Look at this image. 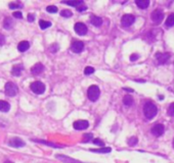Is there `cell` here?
Returning <instances> with one entry per match:
<instances>
[{"label":"cell","mask_w":174,"mask_h":163,"mask_svg":"<svg viewBox=\"0 0 174 163\" xmlns=\"http://www.w3.org/2000/svg\"><path fill=\"white\" fill-rule=\"evenodd\" d=\"M144 113L148 119H153L158 113V108L153 102H146L144 105Z\"/></svg>","instance_id":"obj_1"},{"label":"cell","mask_w":174,"mask_h":163,"mask_svg":"<svg viewBox=\"0 0 174 163\" xmlns=\"http://www.w3.org/2000/svg\"><path fill=\"white\" fill-rule=\"evenodd\" d=\"M87 95H88V98H89L90 101H93L95 102L96 100L98 99V97L100 95V91H99V88L98 86H90L88 88V91H87Z\"/></svg>","instance_id":"obj_2"},{"label":"cell","mask_w":174,"mask_h":163,"mask_svg":"<svg viewBox=\"0 0 174 163\" xmlns=\"http://www.w3.org/2000/svg\"><path fill=\"white\" fill-rule=\"evenodd\" d=\"M18 86L15 85L13 82H8V83L5 84V87H4V93L5 95L9 96V97H13L15 96L18 93Z\"/></svg>","instance_id":"obj_3"},{"label":"cell","mask_w":174,"mask_h":163,"mask_svg":"<svg viewBox=\"0 0 174 163\" xmlns=\"http://www.w3.org/2000/svg\"><path fill=\"white\" fill-rule=\"evenodd\" d=\"M30 88H31V90L35 93V94H38V95L43 94L44 91H45V85L40 81H37V82L32 83L31 84Z\"/></svg>","instance_id":"obj_4"},{"label":"cell","mask_w":174,"mask_h":163,"mask_svg":"<svg viewBox=\"0 0 174 163\" xmlns=\"http://www.w3.org/2000/svg\"><path fill=\"white\" fill-rule=\"evenodd\" d=\"M150 17H152V21L155 22V24L159 25L160 22L164 19V13H163V11H162V9H156L152 12Z\"/></svg>","instance_id":"obj_5"},{"label":"cell","mask_w":174,"mask_h":163,"mask_svg":"<svg viewBox=\"0 0 174 163\" xmlns=\"http://www.w3.org/2000/svg\"><path fill=\"white\" fill-rule=\"evenodd\" d=\"M135 21V17L134 15L132 14H124L121 18V24L123 27H125V28H128L131 25L133 24Z\"/></svg>","instance_id":"obj_6"},{"label":"cell","mask_w":174,"mask_h":163,"mask_svg":"<svg viewBox=\"0 0 174 163\" xmlns=\"http://www.w3.org/2000/svg\"><path fill=\"white\" fill-rule=\"evenodd\" d=\"M71 49H72V51L75 53H81L84 49V43L82 41H79V40H73L72 44H71Z\"/></svg>","instance_id":"obj_7"},{"label":"cell","mask_w":174,"mask_h":163,"mask_svg":"<svg viewBox=\"0 0 174 163\" xmlns=\"http://www.w3.org/2000/svg\"><path fill=\"white\" fill-rule=\"evenodd\" d=\"M74 30H75V32L80 35V36H84V35H86L87 33V27L85 26L83 22H77V24L74 26Z\"/></svg>","instance_id":"obj_8"},{"label":"cell","mask_w":174,"mask_h":163,"mask_svg":"<svg viewBox=\"0 0 174 163\" xmlns=\"http://www.w3.org/2000/svg\"><path fill=\"white\" fill-rule=\"evenodd\" d=\"M75 130H78V131H83V130H86L88 126H89V123H88L87 120H77V121L74 122V125H73Z\"/></svg>","instance_id":"obj_9"},{"label":"cell","mask_w":174,"mask_h":163,"mask_svg":"<svg viewBox=\"0 0 174 163\" xmlns=\"http://www.w3.org/2000/svg\"><path fill=\"white\" fill-rule=\"evenodd\" d=\"M155 57L157 58L158 62H159L160 64H164L165 62H167V61L169 60L170 53H160V52H158V53H156Z\"/></svg>","instance_id":"obj_10"},{"label":"cell","mask_w":174,"mask_h":163,"mask_svg":"<svg viewBox=\"0 0 174 163\" xmlns=\"http://www.w3.org/2000/svg\"><path fill=\"white\" fill-rule=\"evenodd\" d=\"M164 126L161 125V123H157L152 127V134L157 136V137H160V136L163 135L164 133Z\"/></svg>","instance_id":"obj_11"},{"label":"cell","mask_w":174,"mask_h":163,"mask_svg":"<svg viewBox=\"0 0 174 163\" xmlns=\"http://www.w3.org/2000/svg\"><path fill=\"white\" fill-rule=\"evenodd\" d=\"M9 146L13 147V148H21V147L25 146V142L20 138H13L9 141Z\"/></svg>","instance_id":"obj_12"},{"label":"cell","mask_w":174,"mask_h":163,"mask_svg":"<svg viewBox=\"0 0 174 163\" xmlns=\"http://www.w3.org/2000/svg\"><path fill=\"white\" fill-rule=\"evenodd\" d=\"M23 71H24V67H23V64H15L13 67L11 73H13V76H14V77H20Z\"/></svg>","instance_id":"obj_13"},{"label":"cell","mask_w":174,"mask_h":163,"mask_svg":"<svg viewBox=\"0 0 174 163\" xmlns=\"http://www.w3.org/2000/svg\"><path fill=\"white\" fill-rule=\"evenodd\" d=\"M43 71H44V67L42 63H36L32 67V69H31L33 75H39V73H41Z\"/></svg>","instance_id":"obj_14"},{"label":"cell","mask_w":174,"mask_h":163,"mask_svg":"<svg viewBox=\"0 0 174 163\" xmlns=\"http://www.w3.org/2000/svg\"><path fill=\"white\" fill-rule=\"evenodd\" d=\"M29 47H30V43L28 41H22L18 45V51H20V52L27 51V50L29 49Z\"/></svg>","instance_id":"obj_15"},{"label":"cell","mask_w":174,"mask_h":163,"mask_svg":"<svg viewBox=\"0 0 174 163\" xmlns=\"http://www.w3.org/2000/svg\"><path fill=\"white\" fill-rule=\"evenodd\" d=\"M13 18L9 17H6L4 18V22H3V28L6 29V30H10L13 28Z\"/></svg>","instance_id":"obj_16"},{"label":"cell","mask_w":174,"mask_h":163,"mask_svg":"<svg viewBox=\"0 0 174 163\" xmlns=\"http://www.w3.org/2000/svg\"><path fill=\"white\" fill-rule=\"evenodd\" d=\"M56 158L57 159H61V161H65L67 163H82L78 160H75V159H72V158H69L67 156H64V155H56Z\"/></svg>","instance_id":"obj_17"},{"label":"cell","mask_w":174,"mask_h":163,"mask_svg":"<svg viewBox=\"0 0 174 163\" xmlns=\"http://www.w3.org/2000/svg\"><path fill=\"white\" fill-rule=\"evenodd\" d=\"M135 3H136V5L139 7V8H141V9L148 8L149 5H150V1H149V0H136V1H135Z\"/></svg>","instance_id":"obj_18"},{"label":"cell","mask_w":174,"mask_h":163,"mask_svg":"<svg viewBox=\"0 0 174 163\" xmlns=\"http://www.w3.org/2000/svg\"><path fill=\"white\" fill-rule=\"evenodd\" d=\"M90 22L95 27H99V26H102V24H103V19H102V17H96V15H92L91 18H90Z\"/></svg>","instance_id":"obj_19"},{"label":"cell","mask_w":174,"mask_h":163,"mask_svg":"<svg viewBox=\"0 0 174 163\" xmlns=\"http://www.w3.org/2000/svg\"><path fill=\"white\" fill-rule=\"evenodd\" d=\"M9 109H10L9 103L6 102V101L0 100V111H1V112H7Z\"/></svg>","instance_id":"obj_20"},{"label":"cell","mask_w":174,"mask_h":163,"mask_svg":"<svg viewBox=\"0 0 174 163\" xmlns=\"http://www.w3.org/2000/svg\"><path fill=\"white\" fill-rule=\"evenodd\" d=\"M64 3H66V4L68 5H71V6H74V7H79L80 5L84 4V2L82 1V0H78V1H74V0H71V1H63Z\"/></svg>","instance_id":"obj_21"},{"label":"cell","mask_w":174,"mask_h":163,"mask_svg":"<svg viewBox=\"0 0 174 163\" xmlns=\"http://www.w3.org/2000/svg\"><path fill=\"white\" fill-rule=\"evenodd\" d=\"M123 103H124V105L129 107L133 104V98L129 95H126L124 96V98H123Z\"/></svg>","instance_id":"obj_22"},{"label":"cell","mask_w":174,"mask_h":163,"mask_svg":"<svg viewBox=\"0 0 174 163\" xmlns=\"http://www.w3.org/2000/svg\"><path fill=\"white\" fill-rule=\"evenodd\" d=\"M165 25L167 27L174 26V13L169 14V17H167V19H166V22H165Z\"/></svg>","instance_id":"obj_23"},{"label":"cell","mask_w":174,"mask_h":163,"mask_svg":"<svg viewBox=\"0 0 174 163\" xmlns=\"http://www.w3.org/2000/svg\"><path fill=\"white\" fill-rule=\"evenodd\" d=\"M39 26H40V28L42 30H45V29H47L49 28L50 26H51V22H46V21H43V19H41V21L39 22Z\"/></svg>","instance_id":"obj_24"},{"label":"cell","mask_w":174,"mask_h":163,"mask_svg":"<svg viewBox=\"0 0 174 163\" xmlns=\"http://www.w3.org/2000/svg\"><path fill=\"white\" fill-rule=\"evenodd\" d=\"M111 148H102V149H95V150H91L92 152H94V153H109L111 152Z\"/></svg>","instance_id":"obj_25"},{"label":"cell","mask_w":174,"mask_h":163,"mask_svg":"<svg viewBox=\"0 0 174 163\" xmlns=\"http://www.w3.org/2000/svg\"><path fill=\"white\" fill-rule=\"evenodd\" d=\"M61 17H71L72 15H73V13H72L71 10L64 9V10L61 11Z\"/></svg>","instance_id":"obj_26"},{"label":"cell","mask_w":174,"mask_h":163,"mask_svg":"<svg viewBox=\"0 0 174 163\" xmlns=\"http://www.w3.org/2000/svg\"><path fill=\"white\" fill-rule=\"evenodd\" d=\"M35 142H38V143H42V144H46L48 146H51L53 148H60V146H57L55 144H53V143H49V142H45V141H42V140H33Z\"/></svg>","instance_id":"obj_27"},{"label":"cell","mask_w":174,"mask_h":163,"mask_svg":"<svg viewBox=\"0 0 174 163\" xmlns=\"http://www.w3.org/2000/svg\"><path fill=\"white\" fill-rule=\"evenodd\" d=\"M46 10H47V12L55 13V12H57V7L55 6V5H49V6L46 7Z\"/></svg>","instance_id":"obj_28"},{"label":"cell","mask_w":174,"mask_h":163,"mask_svg":"<svg viewBox=\"0 0 174 163\" xmlns=\"http://www.w3.org/2000/svg\"><path fill=\"white\" fill-rule=\"evenodd\" d=\"M94 72V68L93 67H86L84 69V73L86 76H89L91 75V73H93Z\"/></svg>","instance_id":"obj_29"},{"label":"cell","mask_w":174,"mask_h":163,"mask_svg":"<svg viewBox=\"0 0 174 163\" xmlns=\"http://www.w3.org/2000/svg\"><path fill=\"white\" fill-rule=\"evenodd\" d=\"M137 142H138V140H137L136 137H132V138H130V139L128 140V144H129L130 146H135V145L137 144Z\"/></svg>","instance_id":"obj_30"},{"label":"cell","mask_w":174,"mask_h":163,"mask_svg":"<svg viewBox=\"0 0 174 163\" xmlns=\"http://www.w3.org/2000/svg\"><path fill=\"white\" fill-rule=\"evenodd\" d=\"M83 138H84V140H83V142H89L90 140L93 138V136H92V134H84V136H83Z\"/></svg>","instance_id":"obj_31"},{"label":"cell","mask_w":174,"mask_h":163,"mask_svg":"<svg viewBox=\"0 0 174 163\" xmlns=\"http://www.w3.org/2000/svg\"><path fill=\"white\" fill-rule=\"evenodd\" d=\"M168 114L170 116H174V103H171L168 108Z\"/></svg>","instance_id":"obj_32"},{"label":"cell","mask_w":174,"mask_h":163,"mask_svg":"<svg viewBox=\"0 0 174 163\" xmlns=\"http://www.w3.org/2000/svg\"><path fill=\"white\" fill-rule=\"evenodd\" d=\"M93 143H94L95 145H98V146H102V147L104 146V143L103 141H100L99 139H94L93 140Z\"/></svg>","instance_id":"obj_33"},{"label":"cell","mask_w":174,"mask_h":163,"mask_svg":"<svg viewBox=\"0 0 174 163\" xmlns=\"http://www.w3.org/2000/svg\"><path fill=\"white\" fill-rule=\"evenodd\" d=\"M9 8L11 9H14V8H20L22 7V4H15V3H9Z\"/></svg>","instance_id":"obj_34"},{"label":"cell","mask_w":174,"mask_h":163,"mask_svg":"<svg viewBox=\"0 0 174 163\" xmlns=\"http://www.w3.org/2000/svg\"><path fill=\"white\" fill-rule=\"evenodd\" d=\"M13 15V17H15V18H22L23 17V14H22L21 11H14Z\"/></svg>","instance_id":"obj_35"},{"label":"cell","mask_w":174,"mask_h":163,"mask_svg":"<svg viewBox=\"0 0 174 163\" xmlns=\"http://www.w3.org/2000/svg\"><path fill=\"white\" fill-rule=\"evenodd\" d=\"M49 49H50V51H51V52H56L57 50H59V45H57V44H53Z\"/></svg>","instance_id":"obj_36"},{"label":"cell","mask_w":174,"mask_h":163,"mask_svg":"<svg viewBox=\"0 0 174 163\" xmlns=\"http://www.w3.org/2000/svg\"><path fill=\"white\" fill-rule=\"evenodd\" d=\"M86 9H87V7H86V5H85V4H82V5H80L79 7H77V10L80 11V12H82V11H85Z\"/></svg>","instance_id":"obj_37"},{"label":"cell","mask_w":174,"mask_h":163,"mask_svg":"<svg viewBox=\"0 0 174 163\" xmlns=\"http://www.w3.org/2000/svg\"><path fill=\"white\" fill-rule=\"evenodd\" d=\"M5 43V37L2 34H0V46H2Z\"/></svg>","instance_id":"obj_38"},{"label":"cell","mask_w":174,"mask_h":163,"mask_svg":"<svg viewBox=\"0 0 174 163\" xmlns=\"http://www.w3.org/2000/svg\"><path fill=\"white\" fill-rule=\"evenodd\" d=\"M28 21H29L30 22H34V21H35V15L32 14V13H29V14H28Z\"/></svg>","instance_id":"obj_39"},{"label":"cell","mask_w":174,"mask_h":163,"mask_svg":"<svg viewBox=\"0 0 174 163\" xmlns=\"http://www.w3.org/2000/svg\"><path fill=\"white\" fill-rule=\"evenodd\" d=\"M138 58V54H136V53H134V54H132V55L130 56V60L131 61H135Z\"/></svg>","instance_id":"obj_40"},{"label":"cell","mask_w":174,"mask_h":163,"mask_svg":"<svg viewBox=\"0 0 174 163\" xmlns=\"http://www.w3.org/2000/svg\"><path fill=\"white\" fill-rule=\"evenodd\" d=\"M123 90H126L127 92H132V93H133V89H128V88H123Z\"/></svg>","instance_id":"obj_41"},{"label":"cell","mask_w":174,"mask_h":163,"mask_svg":"<svg viewBox=\"0 0 174 163\" xmlns=\"http://www.w3.org/2000/svg\"><path fill=\"white\" fill-rule=\"evenodd\" d=\"M4 163H13V162H11V161H5Z\"/></svg>","instance_id":"obj_42"},{"label":"cell","mask_w":174,"mask_h":163,"mask_svg":"<svg viewBox=\"0 0 174 163\" xmlns=\"http://www.w3.org/2000/svg\"><path fill=\"white\" fill-rule=\"evenodd\" d=\"M173 148H174V140H173Z\"/></svg>","instance_id":"obj_43"}]
</instances>
